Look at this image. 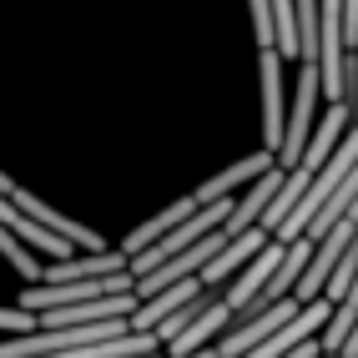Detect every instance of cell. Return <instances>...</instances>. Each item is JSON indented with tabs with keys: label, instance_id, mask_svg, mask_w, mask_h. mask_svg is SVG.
<instances>
[{
	"label": "cell",
	"instance_id": "obj_7",
	"mask_svg": "<svg viewBox=\"0 0 358 358\" xmlns=\"http://www.w3.org/2000/svg\"><path fill=\"white\" fill-rule=\"evenodd\" d=\"M268 243H273V232H268V227H252V232H243V237H232V243L202 268V282H207V288H222V282H227L232 273H243Z\"/></svg>",
	"mask_w": 358,
	"mask_h": 358
},
{
	"label": "cell",
	"instance_id": "obj_13",
	"mask_svg": "<svg viewBox=\"0 0 358 358\" xmlns=\"http://www.w3.org/2000/svg\"><path fill=\"white\" fill-rule=\"evenodd\" d=\"M41 328V318L31 313V308H0V333H36Z\"/></svg>",
	"mask_w": 358,
	"mask_h": 358
},
{
	"label": "cell",
	"instance_id": "obj_8",
	"mask_svg": "<svg viewBox=\"0 0 358 358\" xmlns=\"http://www.w3.org/2000/svg\"><path fill=\"white\" fill-rule=\"evenodd\" d=\"M282 252H288V243H282V237H273V243L268 248H262L252 262H248V268L243 273H237V282H232V288L222 293L232 308H237V313H243V308L262 293V288H268V278H273V268H278V262H282Z\"/></svg>",
	"mask_w": 358,
	"mask_h": 358
},
{
	"label": "cell",
	"instance_id": "obj_2",
	"mask_svg": "<svg viewBox=\"0 0 358 358\" xmlns=\"http://www.w3.org/2000/svg\"><path fill=\"white\" fill-rule=\"evenodd\" d=\"M262 71V147H282V131H288V101H282V51L262 45L257 56Z\"/></svg>",
	"mask_w": 358,
	"mask_h": 358
},
{
	"label": "cell",
	"instance_id": "obj_5",
	"mask_svg": "<svg viewBox=\"0 0 358 358\" xmlns=\"http://www.w3.org/2000/svg\"><path fill=\"white\" fill-rule=\"evenodd\" d=\"M202 288H207L202 278H187V282H172V288H162V293H152V298H141V303H136V313H131V333H157L172 313H182V308L192 303Z\"/></svg>",
	"mask_w": 358,
	"mask_h": 358
},
{
	"label": "cell",
	"instance_id": "obj_11",
	"mask_svg": "<svg viewBox=\"0 0 358 358\" xmlns=\"http://www.w3.org/2000/svg\"><path fill=\"white\" fill-rule=\"evenodd\" d=\"M353 278H358V237L348 243V252L338 257V268H333V278H328L323 298H333V308H338V303L348 298V288H353Z\"/></svg>",
	"mask_w": 358,
	"mask_h": 358
},
{
	"label": "cell",
	"instance_id": "obj_4",
	"mask_svg": "<svg viewBox=\"0 0 358 358\" xmlns=\"http://www.w3.org/2000/svg\"><path fill=\"white\" fill-rule=\"evenodd\" d=\"M282 177H288V166H273L268 177H257L243 197L232 202V212H227V222H222V232L227 237H243V232H252V227H262V212H268V202L278 197V187H282Z\"/></svg>",
	"mask_w": 358,
	"mask_h": 358
},
{
	"label": "cell",
	"instance_id": "obj_3",
	"mask_svg": "<svg viewBox=\"0 0 358 358\" xmlns=\"http://www.w3.org/2000/svg\"><path fill=\"white\" fill-rule=\"evenodd\" d=\"M273 166H282L278 152H273V147H262V152H252V157H243V162L222 166L217 177H207V182L197 187V202H227V197H237V187H252L257 177H268Z\"/></svg>",
	"mask_w": 358,
	"mask_h": 358
},
{
	"label": "cell",
	"instance_id": "obj_14",
	"mask_svg": "<svg viewBox=\"0 0 358 358\" xmlns=\"http://www.w3.org/2000/svg\"><path fill=\"white\" fill-rule=\"evenodd\" d=\"M343 358H358V323H353V333H348V343H343Z\"/></svg>",
	"mask_w": 358,
	"mask_h": 358
},
{
	"label": "cell",
	"instance_id": "obj_15",
	"mask_svg": "<svg viewBox=\"0 0 358 358\" xmlns=\"http://www.w3.org/2000/svg\"><path fill=\"white\" fill-rule=\"evenodd\" d=\"M0 192H15V182H10L6 172H0Z\"/></svg>",
	"mask_w": 358,
	"mask_h": 358
},
{
	"label": "cell",
	"instance_id": "obj_10",
	"mask_svg": "<svg viewBox=\"0 0 358 358\" xmlns=\"http://www.w3.org/2000/svg\"><path fill=\"white\" fill-rule=\"evenodd\" d=\"M0 252H6V262H10V268H15L20 278H26V282H41V273H45V268H41L36 257H31V248L20 243V237H15L6 222H0Z\"/></svg>",
	"mask_w": 358,
	"mask_h": 358
},
{
	"label": "cell",
	"instance_id": "obj_12",
	"mask_svg": "<svg viewBox=\"0 0 358 358\" xmlns=\"http://www.w3.org/2000/svg\"><path fill=\"white\" fill-rule=\"evenodd\" d=\"M248 10H252L257 45H273V51H278V15H273V0H248Z\"/></svg>",
	"mask_w": 358,
	"mask_h": 358
},
{
	"label": "cell",
	"instance_id": "obj_1",
	"mask_svg": "<svg viewBox=\"0 0 358 358\" xmlns=\"http://www.w3.org/2000/svg\"><path fill=\"white\" fill-rule=\"evenodd\" d=\"M318 96H323V66L318 61H303L298 71V91H293V106H288V131H282V147H278V162L282 166H298L303 152H308V127L318 116Z\"/></svg>",
	"mask_w": 358,
	"mask_h": 358
},
{
	"label": "cell",
	"instance_id": "obj_6",
	"mask_svg": "<svg viewBox=\"0 0 358 358\" xmlns=\"http://www.w3.org/2000/svg\"><path fill=\"white\" fill-rule=\"evenodd\" d=\"M232 323H237V308H232L227 298H217L192 328H182L177 338L166 343V358H187V353H197V348H217V338H222Z\"/></svg>",
	"mask_w": 358,
	"mask_h": 358
},
{
	"label": "cell",
	"instance_id": "obj_9",
	"mask_svg": "<svg viewBox=\"0 0 358 358\" xmlns=\"http://www.w3.org/2000/svg\"><path fill=\"white\" fill-rule=\"evenodd\" d=\"M197 207H202V202H197V192H192V197H182V202H172V207H162L157 217H147L141 227H131V232L122 237V248H127V257H136V252H147L152 243H162V237L172 232V227H182V222L192 217Z\"/></svg>",
	"mask_w": 358,
	"mask_h": 358
}]
</instances>
